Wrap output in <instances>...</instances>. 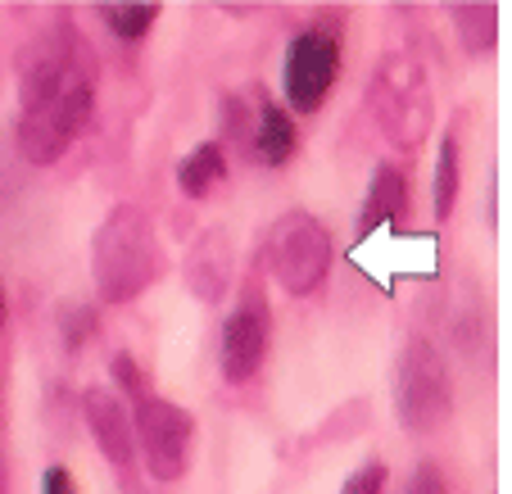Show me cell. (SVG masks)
<instances>
[{
    "instance_id": "ba28073f",
    "label": "cell",
    "mask_w": 512,
    "mask_h": 494,
    "mask_svg": "<svg viewBox=\"0 0 512 494\" xmlns=\"http://www.w3.org/2000/svg\"><path fill=\"white\" fill-rule=\"evenodd\" d=\"M272 345V309H268V291L263 281L250 277L241 286V300L227 313L223 322V340H218V363H223V377L232 386H245V381L259 377L263 359H268Z\"/></svg>"
},
{
    "instance_id": "5bb4252c",
    "label": "cell",
    "mask_w": 512,
    "mask_h": 494,
    "mask_svg": "<svg viewBox=\"0 0 512 494\" xmlns=\"http://www.w3.org/2000/svg\"><path fill=\"white\" fill-rule=\"evenodd\" d=\"M454 28L467 55H490L499 46V5H490V0L454 5Z\"/></svg>"
},
{
    "instance_id": "d6986e66",
    "label": "cell",
    "mask_w": 512,
    "mask_h": 494,
    "mask_svg": "<svg viewBox=\"0 0 512 494\" xmlns=\"http://www.w3.org/2000/svg\"><path fill=\"white\" fill-rule=\"evenodd\" d=\"M109 377L118 381L123 395H132V404L141 395H150V390H145V372H141V363H136L132 354H114V359H109Z\"/></svg>"
},
{
    "instance_id": "ac0fdd59",
    "label": "cell",
    "mask_w": 512,
    "mask_h": 494,
    "mask_svg": "<svg viewBox=\"0 0 512 494\" xmlns=\"http://www.w3.org/2000/svg\"><path fill=\"white\" fill-rule=\"evenodd\" d=\"M386 485H390L386 463H363V467H354V472L345 476L340 494H386Z\"/></svg>"
},
{
    "instance_id": "277c9868",
    "label": "cell",
    "mask_w": 512,
    "mask_h": 494,
    "mask_svg": "<svg viewBox=\"0 0 512 494\" xmlns=\"http://www.w3.org/2000/svg\"><path fill=\"white\" fill-rule=\"evenodd\" d=\"M340 78V14H318L295 32L281 64V96L290 114H318Z\"/></svg>"
},
{
    "instance_id": "7a4b0ae2",
    "label": "cell",
    "mask_w": 512,
    "mask_h": 494,
    "mask_svg": "<svg viewBox=\"0 0 512 494\" xmlns=\"http://www.w3.org/2000/svg\"><path fill=\"white\" fill-rule=\"evenodd\" d=\"M159 272H164V254H159L155 218L141 204H114L91 236V281L100 304L118 309L141 300L159 281Z\"/></svg>"
},
{
    "instance_id": "44dd1931",
    "label": "cell",
    "mask_w": 512,
    "mask_h": 494,
    "mask_svg": "<svg viewBox=\"0 0 512 494\" xmlns=\"http://www.w3.org/2000/svg\"><path fill=\"white\" fill-rule=\"evenodd\" d=\"M41 494H78V481H73V472L68 467H46L41 472Z\"/></svg>"
},
{
    "instance_id": "4fadbf2b",
    "label": "cell",
    "mask_w": 512,
    "mask_h": 494,
    "mask_svg": "<svg viewBox=\"0 0 512 494\" xmlns=\"http://www.w3.org/2000/svg\"><path fill=\"white\" fill-rule=\"evenodd\" d=\"M223 177H227L223 141H200V146H195L191 155H182V164H177V186H182V195H191V200H204Z\"/></svg>"
},
{
    "instance_id": "9a60e30c",
    "label": "cell",
    "mask_w": 512,
    "mask_h": 494,
    "mask_svg": "<svg viewBox=\"0 0 512 494\" xmlns=\"http://www.w3.org/2000/svg\"><path fill=\"white\" fill-rule=\"evenodd\" d=\"M458 177H463V168H458V136L449 132L440 141V150H435V182H431V200H435V218L440 223L454 214V204H458Z\"/></svg>"
},
{
    "instance_id": "8fae6325",
    "label": "cell",
    "mask_w": 512,
    "mask_h": 494,
    "mask_svg": "<svg viewBox=\"0 0 512 494\" xmlns=\"http://www.w3.org/2000/svg\"><path fill=\"white\" fill-rule=\"evenodd\" d=\"M186 281L200 304H218L227 295V281H232V241H227L223 227L204 232L191 245V259H186Z\"/></svg>"
},
{
    "instance_id": "2e32d148",
    "label": "cell",
    "mask_w": 512,
    "mask_h": 494,
    "mask_svg": "<svg viewBox=\"0 0 512 494\" xmlns=\"http://www.w3.org/2000/svg\"><path fill=\"white\" fill-rule=\"evenodd\" d=\"M100 19L118 41H141L155 28L159 5H123V0H114V5H100Z\"/></svg>"
},
{
    "instance_id": "ffe728a7",
    "label": "cell",
    "mask_w": 512,
    "mask_h": 494,
    "mask_svg": "<svg viewBox=\"0 0 512 494\" xmlns=\"http://www.w3.org/2000/svg\"><path fill=\"white\" fill-rule=\"evenodd\" d=\"M404 494H449L445 490V472L435 463H422L413 476H408V490Z\"/></svg>"
},
{
    "instance_id": "3957f363",
    "label": "cell",
    "mask_w": 512,
    "mask_h": 494,
    "mask_svg": "<svg viewBox=\"0 0 512 494\" xmlns=\"http://www.w3.org/2000/svg\"><path fill=\"white\" fill-rule=\"evenodd\" d=\"M372 118L395 150L426 146L435 127V91L426 68L408 50H386L372 73Z\"/></svg>"
},
{
    "instance_id": "5b68a950",
    "label": "cell",
    "mask_w": 512,
    "mask_h": 494,
    "mask_svg": "<svg viewBox=\"0 0 512 494\" xmlns=\"http://www.w3.org/2000/svg\"><path fill=\"white\" fill-rule=\"evenodd\" d=\"M454 413V381H449V363L431 340H408L404 354L395 363V417L399 427L426 436V431L445 427Z\"/></svg>"
},
{
    "instance_id": "6da1fadb",
    "label": "cell",
    "mask_w": 512,
    "mask_h": 494,
    "mask_svg": "<svg viewBox=\"0 0 512 494\" xmlns=\"http://www.w3.org/2000/svg\"><path fill=\"white\" fill-rule=\"evenodd\" d=\"M96 109V55L78 28H50L19 64V155L50 168L73 150Z\"/></svg>"
},
{
    "instance_id": "8992f818",
    "label": "cell",
    "mask_w": 512,
    "mask_h": 494,
    "mask_svg": "<svg viewBox=\"0 0 512 494\" xmlns=\"http://www.w3.org/2000/svg\"><path fill=\"white\" fill-rule=\"evenodd\" d=\"M263 259H268V272L281 291L304 300V295H313L327 281L336 250H331V232L318 218L304 214V209H290V214H281L272 223Z\"/></svg>"
},
{
    "instance_id": "30bf717a",
    "label": "cell",
    "mask_w": 512,
    "mask_h": 494,
    "mask_svg": "<svg viewBox=\"0 0 512 494\" xmlns=\"http://www.w3.org/2000/svg\"><path fill=\"white\" fill-rule=\"evenodd\" d=\"M408 173L399 164H381L368 182V200H363V214L354 223V236L368 241L377 227H399L408 218Z\"/></svg>"
},
{
    "instance_id": "e0dca14e",
    "label": "cell",
    "mask_w": 512,
    "mask_h": 494,
    "mask_svg": "<svg viewBox=\"0 0 512 494\" xmlns=\"http://www.w3.org/2000/svg\"><path fill=\"white\" fill-rule=\"evenodd\" d=\"M218 118H223V141H232L241 155H250V136H254V105L245 96H227L218 105Z\"/></svg>"
},
{
    "instance_id": "7c38bea8",
    "label": "cell",
    "mask_w": 512,
    "mask_h": 494,
    "mask_svg": "<svg viewBox=\"0 0 512 494\" xmlns=\"http://www.w3.org/2000/svg\"><path fill=\"white\" fill-rule=\"evenodd\" d=\"M300 150V132L286 105L259 96V114H254V136H250V159H259L263 168H286L290 155Z\"/></svg>"
},
{
    "instance_id": "9c48e42d",
    "label": "cell",
    "mask_w": 512,
    "mask_h": 494,
    "mask_svg": "<svg viewBox=\"0 0 512 494\" xmlns=\"http://www.w3.org/2000/svg\"><path fill=\"white\" fill-rule=\"evenodd\" d=\"M82 417H87V431L96 440L100 458L114 467H127L136 454V440H132V413L123 408V399L114 395L109 386H91L82 395Z\"/></svg>"
},
{
    "instance_id": "52a82bcc",
    "label": "cell",
    "mask_w": 512,
    "mask_h": 494,
    "mask_svg": "<svg viewBox=\"0 0 512 494\" xmlns=\"http://www.w3.org/2000/svg\"><path fill=\"white\" fill-rule=\"evenodd\" d=\"M132 440L145 458V472L173 485L191 472L195 454V417L191 408L173 404L164 395H141L132 404Z\"/></svg>"
},
{
    "instance_id": "7402d4cb",
    "label": "cell",
    "mask_w": 512,
    "mask_h": 494,
    "mask_svg": "<svg viewBox=\"0 0 512 494\" xmlns=\"http://www.w3.org/2000/svg\"><path fill=\"white\" fill-rule=\"evenodd\" d=\"M87 331H91V313H87V309L64 313V340H68V349H82Z\"/></svg>"
},
{
    "instance_id": "603a6c76",
    "label": "cell",
    "mask_w": 512,
    "mask_h": 494,
    "mask_svg": "<svg viewBox=\"0 0 512 494\" xmlns=\"http://www.w3.org/2000/svg\"><path fill=\"white\" fill-rule=\"evenodd\" d=\"M0 327H5V286H0Z\"/></svg>"
}]
</instances>
